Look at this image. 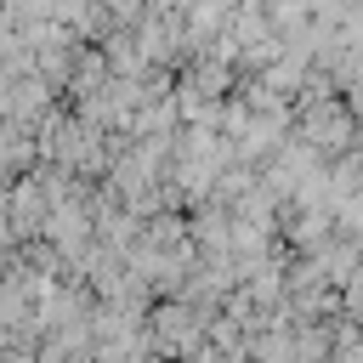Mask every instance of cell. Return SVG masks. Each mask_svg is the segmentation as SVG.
<instances>
[{
  "label": "cell",
  "mask_w": 363,
  "mask_h": 363,
  "mask_svg": "<svg viewBox=\"0 0 363 363\" xmlns=\"http://www.w3.org/2000/svg\"><path fill=\"white\" fill-rule=\"evenodd\" d=\"M147 340H153V352H164V357H193L199 340H204V312H199L193 301L159 306L153 323H147Z\"/></svg>",
  "instance_id": "1"
}]
</instances>
